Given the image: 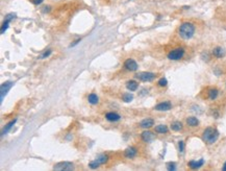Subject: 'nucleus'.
I'll return each instance as SVG.
<instances>
[{"instance_id":"1","label":"nucleus","mask_w":226,"mask_h":171,"mask_svg":"<svg viewBox=\"0 0 226 171\" xmlns=\"http://www.w3.org/2000/svg\"><path fill=\"white\" fill-rule=\"evenodd\" d=\"M179 35L184 40H189L194 35V32H195V27L192 23L190 22H186V23H182L179 27Z\"/></svg>"},{"instance_id":"2","label":"nucleus","mask_w":226,"mask_h":171,"mask_svg":"<svg viewBox=\"0 0 226 171\" xmlns=\"http://www.w3.org/2000/svg\"><path fill=\"white\" fill-rule=\"evenodd\" d=\"M219 138V131L216 128H213V127H207L204 130L202 136V139L204 142L208 144H213L217 141V139Z\"/></svg>"},{"instance_id":"3","label":"nucleus","mask_w":226,"mask_h":171,"mask_svg":"<svg viewBox=\"0 0 226 171\" xmlns=\"http://www.w3.org/2000/svg\"><path fill=\"white\" fill-rule=\"evenodd\" d=\"M53 169L56 171H70V170H73L74 169V166L72 163L70 162H61V163H57Z\"/></svg>"},{"instance_id":"4","label":"nucleus","mask_w":226,"mask_h":171,"mask_svg":"<svg viewBox=\"0 0 226 171\" xmlns=\"http://www.w3.org/2000/svg\"><path fill=\"white\" fill-rule=\"evenodd\" d=\"M183 54H184L183 48H176V49L172 50L171 52H169L168 58H169V60H180V58L183 56Z\"/></svg>"},{"instance_id":"5","label":"nucleus","mask_w":226,"mask_h":171,"mask_svg":"<svg viewBox=\"0 0 226 171\" xmlns=\"http://www.w3.org/2000/svg\"><path fill=\"white\" fill-rule=\"evenodd\" d=\"M136 78H139L142 81H151L155 78V74L151 72H142L136 74Z\"/></svg>"},{"instance_id":"6","label":"nucleus","mask_w":226,"mask_h":171,"mask_svg":"<svg viewBox=\"0 0 226 171\" xmlns=\"http://www.w3.org/2000/svg\"><path fill=\"white\" fill-rule=\"evenodd\" d=\"M13 86H14V83H12V81H7V83L1 85V89H0V93H1V96H0V98H1V102H2L4 96L7 94L9 90L11 89Z\"/></svg>"},{"instance_id":"7","label":"nucleus","mask_w":226,"mask_h":171,"mask_svg":"<svg viewBox=\"0 0 226 171\" xmlns=\"http://www.w3.org/2000/svg\"><path fill=\"white\" fill-rule=\"evenodd\" d=\"M124 66H125V68L129 71H136V69H138V64H136V60H132V58H128V60H126L125 63H124Z\"/></svg>"},{"instance_id":"8","label":"nucleus","mask_w":226,"mask_h":171,"mask_svg":"<svg viewBox=\"0 0 226 171\" xmlns=\"http://www.w3.org/2000/svg\"><path fill=\"white\" fill-rule=\"evenodd\" d=\"M154 138H155L154 133H151V131H149V130L143 131V133H142V140L144 142H151V141H153V140H154Z\"/></svg>"},{"instance_id":"9","label":"nucleus","mask_w":226,"mask_h":171,"mask_svg":"<svg viewBox=\"0 0 226 171\" xmlns=\"http://www.w3.org/2000/svg\"><path fill=\"white\" fill-rule=\"evenodd\" d=\"M172 105L170 102H161V103H158L156 106H155V110L156 111H161V112H164V111H169L171 110Z\"/></svg>"},{"instance_id":"10","label":"nucleus","mask_w":226,"mask_h":171,"mask_svg":"<svg viewBox=\"0 0 226 171\" xmlns=\"http://www.w3.org/2000/svg\"><path fill=\"white\" fill-rule=\"evenodd\" d=\"M203 164H204V161H203L202 158L199 161H191V162H189V167L192 169H198L200 168Z\"/></svg>"},{"instance_id":"11","label":"nucleus","mask_w":226,"mask_h":171,"mask_svg":"<svg viewBox=\"0 0 226 171\" xmlns=\"http://www.w3.org/2000/svg\"><path fill=\"white\" fill-rule=\"evenodd\" d=\"M213 54L216 56V57L221 58L225 55V50H224L222 47H216V48H214V50H213Z\"/></svg>"},{"instance_id":"12","label":"nucleus","mask_w":226,"mask_h":171,"mask_svg":"<svg viewBox=\"0 0 226 171\" xmlns=\"http://www.w3.org/2000/svg\"><path fill=\"white\" fill-rule=\"evenodd\" d=\"M105 117H106V119L109 121H118L121 119V116H120L119 114H117V113H107L106 115H105Z\"/></svg>"},{"instance_id":"13","label":"nucleus","mask_w":226,"mask_h":171,"mask_svg":"<svg viewBox=\"0 0 226 171\" xmlns=\"http://www.w3.org/2000/svg\"><path fill=\"white\" fill-rule=\"evenodd\" d=\"M136 149L134 147H128L127 149L125 150V152H124V156L128 158H134V156H136Z\"/></svg>"},{"instance_id":"14","label":"nucleus","mask_w":226,"mask_h":171,"mask_svg":"<svg viewBox=\"0 0 226 171\" xmlns=\"http://www.w3.org/2000/svg\"><path fill=\"white\" fill-rule=\"evenodd\" d=\"M138 87H139L138 83L134 80H129L126 83V88H127L129 91H136V90L138 89Z\"/></svg>"},{"instance_id":"15","label":"nucleus","mask_w":226,"mask_h":171,"mask_svg":"<svg viewBox=\"0 0 226 171\" xmlns=\"http://www.w3.org/2000/svg\"><path fill=\"white\" fill-rule=\"evenodd\" d=\"M154 124V121L152 119H144V120L141 122V126L144 127V128H149L152 125Z\"/></svg>"},{"instance_id":"16","label":"nucleus","mask_w":226,"mask_h":171,"mask_svg":"<svg viewBox=\"0 0 226 171\" xmlns=\"http://www.w3.org/2000/svg\"><path fill=\"white\" fill-rule=\"evenodd\" d=\"M186 123H188V125H190V126L194 127L199 124V121L196 117H189V118L186 119Z\"/></svg>"},{"instance_id":"17","label":"nucleus","mask_w":226,"mask_h":171,"mask_svg":"<svg viewBox=\"0 0 226 171\" xmlns=\"http://www.w3.org/2000/svg\"><path fill=\"white\" fill-rule=\"evenodd\" d=\"M15 123H16V119H14V120H13V121H11V122H10V123H7V124L4 126V128L2 129V133H1V136L5 135V133H7V131H9L10 129H11L12 127H13V125L15 124Z\"/></svg>"},{"instance_id":"18","label":"nucleus","mask_w":226,"mask_h":171,"mask_svg":"<svg viewBox=\"0 0 226 171\" xmlns=\"http://www.w3.org/2000/svg\"><path fill=\"white\" fill-rule=\"evenodd\" d=\"M88 100H89V102H90L91 104H97L98 103V101H99L98 96H97L96 94H90L89 97H88Z\"/></svg>"},{"instance_id":"19","label":"nucleus","mask_w":226,"mask_h":171,"mask_svg":"<svg viewBox=\"0 0 226 171\" xmlns=\"http://www.w3.org/2000/svg\"><path fill=\"white\" fill-rule=\"evenodd\" d=\"M218 93L219 92H218L217 89H211L208 91V98L211 100H215L218 97Z\"/></svg>"},{"instance_id":"20","label":"nucleus","mask_w":226,"mask_h":171,"mask_svg":"<svg viewBox=\"0 0 226 171\" xmlns=\"http://www.w3.org/2000/svg\"><path fill=\"white\" fill-rule=\"evenodd\" d=\"M155 131L158 133H168V127L166 126V125H157L156 127H155Z\"/></svg>"},{"instance_id":"21","label":"nucleus","mask_w":226,"mask_h":171,"mask_svg":"<svg viewBox=\"0 0 226 171\" xmlns=\"http://www.w3.org/2000/svg\"><path fill=\"white\" fill-rule=\"evenodd\" d=\"M181 128H182L181 122H178V121H176V122L172 123V125H171V129H172V130L178 131V130H180Z\"/></svg>"},{"instance_id":"22","label":"nucleus","mask_w":226,"mask_h":171,"mask_svg":"<svg viewBox=\"0 0 226 171\" xmlns=\"http://www.w3.org/2000/svg\"><path fill=\"white\" fill-rule=\"evenodd\" d=\"M107 160H109V158H107V156H105V154H100V156L96 158V161L99 164H104V163L107 162Z\"/></svg>"},{"instance_id":"23","label":"nucleus","mask_w":226,"mask_h":171,"mask_svg":"<svg viewBox=\"0 0 226 171\" xmlns=\"http://www.w3.org/2000/svg\"><path fill=\"white\" fill-rule=\"evenodd\" d=\"M122 99H123L124 102H130V101H132V99H134V96H132L130 93H125V94H123V96H122Z\"/></svg>"},{"instance_id":"24","label":"nucleus","mask_w":226,"mask_h":171,"mask_svg":"<svg viewBox=\"0 0 226 171\" xmlns=\"http://www.w3.org/2000/svg\"><path fill=\"white\" fill-rule=\"evenodd\" d=\"M99 165L100 164H99V163L95 160V161H93V162H91L90 164H89V166H90V168H92V169H96V168H98L99 167Z\"/></svg>"},{"instance_id":"25","label":"nucleus","mask_w":226,"mask_h":171,"mask_svg":"<svg viewBox=\"0 0 226 171\" xmlns=\"http://www.w3.org/2000/svg\"><path fill=\"white\" fill-rule=\"evenodd\" d=\"M9 22L10 21H7V20L4 21V23L2 24V27H1V33H4V31L7 29V27H9Z\"/></svg>"},{"instance_id":"26","label":"nucleus","mask_w":226,"mask_h":171,"mask_svg":"<svg viewBox=\"0 0 226 171\" xmlns=\"http://www.w3.org/2000/svg\"><path fill=\"white\" fill-rule=\"evenodd\" d=\"M168 170H175L176 169V164L175 163H168L167 164Z\"/></svg>"},{"instance_id":"27","label":"nucleus","mask_w":226,"mask_h":171,"mask_svg":"<svg viewBox=\"0 0 226 171\" xmlns=\"http://www.w3.org/2000/svg\"><path fill=\"white\" fill-rule=\"evenodd\" d=\"M167 79L166 78H161L158 80V85L161 86V87H165V86H167Z\"/></svg>"},{"instance_id":"28","label":"nucleus","mask_w":226,"mask_h":171,"mask_svg":"<svg viewBox=\"0 0 226 171\" xmlns=\"http://www.w3.org/2000/svg\"><path fill=\"white\" fill-rule=\"evenodd\" d=\"M178 147H179V151L180 152H183V150H184V143H183V141H179V143H178Z\"/></svg>"},{"instance_id":"29","label":"nucleus","mask_w":226,"mask_h":171,"mask_svg":"<svg viewBox=\"0 0 226 171\" xmlns=\"http://www.w3.org/2000/svg\"><path fill=\"white\" fill-rule=\"evenodd\" d=\"M51 54V50H48V51H45L44 53L41 55V58H46V57H48L49 55Z\"/></svg>"},{"instance_id":"30","label":"nucleus","mask_w":226,"mask_h":171,"mask_svg":"<svg viewBox=\"0 0 226 171\" xmlns=\"http://www.w3.org/2000/svg\"><path fill=\"white\" fill-rule=\"evenodd\" d=\"M15 17H16L15 14H10V15H7V21H11L12 19H14Z\"/></svg>"},{"instance_id":"31","label":"nucleus","mask_w":226,"mask_h":171,"mask_svg":"<svg viewBox=\"0 0 226 171\" xmlns=\"http://www.w3.org/2000/svg\"><path fill=\"white\" fill-rule=\"evenodd\" d=\"M32 3L36 4V5H39V4H41L43 2V0H32Z\"/></svg>"},{"instance_id":"32","label":"nucleus","mask_w":226,"mask_h":171,"mask_svg":"<svg viewBox=\"0 0 226 171\" xmlns=\"http://www.w3.org/2000/svg\"><path fill=\"white\" fill-rule=\"evenodd\" d=\"M50 10V8H49V6H44V10H43V12L46 13V12H49Z\"/></svg>"},{"instance_id":"33","label":"nucleus","mask_w":226,"mask_h":171,"mask_svg":"<svg viewBox=\"0 0 226 171\" xmlns=\"http://www.w3.org/2000/svg\"><path fill=\"white\" fill-rule=\"evenodd\" d=\"M223 170H224V171H226V162L224 163V165H223Z\"/></svg>"}]
</instances>
